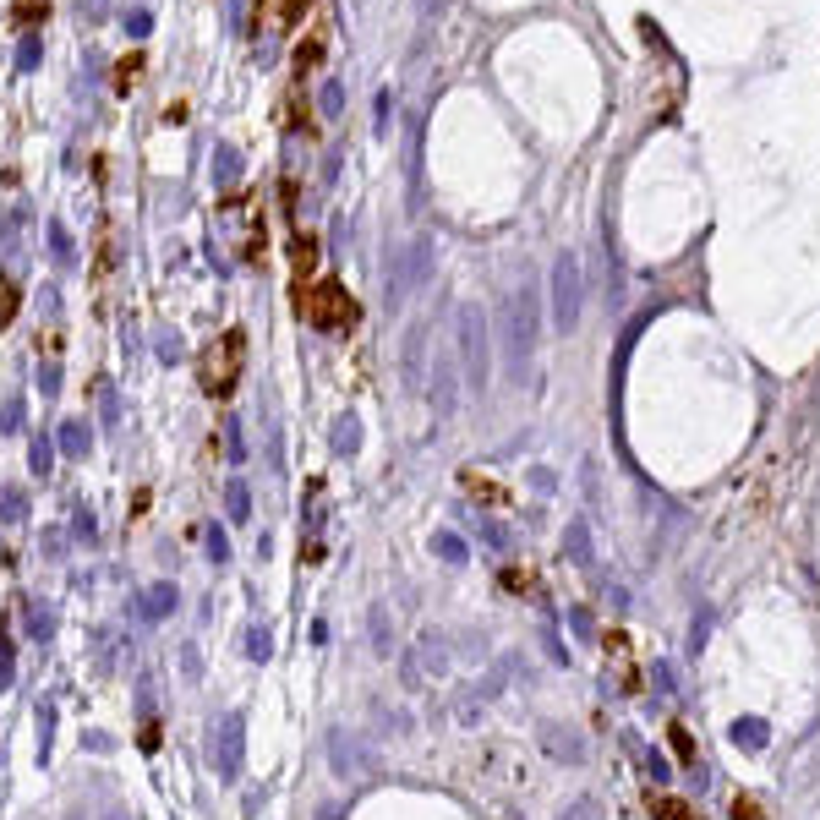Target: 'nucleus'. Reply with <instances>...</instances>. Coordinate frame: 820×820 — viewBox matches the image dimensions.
<instances>
[{
	"mask_svg": "<svg viewBox=\"0 0 820 820\" xmlns=\"http://www.w3.org/2000/svg\"><path fill=\"white\" fill-rule=\"evenodd\" d=\"M301 312H307L312 328H350V323H356V301H350L345 290L334 285V279L312 290V296L301 301Z\"/></svg>",
	"mask_w": 820,
	"mask_h": 820,
	"instance_id": "f257e3e1",
	"label": "nucleus"
},
{
	"mask_svg": "<svg viewBox=\"0 0 820 820\" xmlns=\"http://www.w3.org/2000/svg\"><path fill=\"white\" fill-rule=\"evenodd\" d=\"M241 361H246V339L241 334H225V367H219V356L203 367V389L208 394H230L241 378Z\"/></svg>",
	"mask_w": 820,
	"mask_h": 820,
	"instance_id": "f03ea898",
	"label": "nucleus"
},
{
	"mask_svg": "<svg viewBox=\"0 0 820 820\" xmlns=\"http://www.w3.org/2000/svg\"><path fill=\"white\" fill-rule=\"evenodd\" d=\"M646 810H651V820H706L695 810V804H684V799H673V793H646Z\"/></svg>",
	"mask_w": 820,
	"mask_h": 820,
	"instance_id": "7ed1b4c3",
	"label": "nucleus"
},
{
	"mask_svg": "<svg viewBox=\"0 0 820 820\" xmlns=\"http://www.w3.org/2000/svg\"><path fill=\"white\" fill-rule=\"evenodd\" d=\"M214 181H219V186H236V181H241V154H236L230 143L214 148Z\"/></svg>",
	"mask_w": 820,
	"mask_h": 820,
	"instance_id": "20e7f679",
	"label": "nucleus"
},
{
	"mask_svg": "<svg viewBox=\"0 0 820 820\" xmlns=\"http://www.w3.org/2000/svg\"><path fill=\"white\" fill-rule=\"evenodd\" d=\"M318 110L328 121H339V110H345V82L339 77H323V93H318Z\"/></svg>",
	"mask_w": 820,
	"mask_h": 820,
	"instance_id": "39448f33",
	"label": "nucleus"
},
{
	"mask_svg": "<svg viewBox=\"0 0 820 820\" xmlns=\"http://www.w3.org/2000/svg\"><path fill=\"white\" fill-rule=\"evenodd\" d=\"M667 744H673V755L684 760V766H695V738H689L684 722H667Z\"/></svg>",
	"mask_w": 820,
	"mask_h": 820,
	"instance_id": "423d86ee",
	"label": "nucleus"
},
{
	"mask_svg": "<svg viewBox=\"0 0 820 820\" xmlns=\"http://www.w3.org/2000/svg\"><path fill=\"white\" fill-rule=\"evenodd\" d=\"M39 61H44V44H39V33H28L17 44V72H39Z\"/></svg>",
	"mask_w": 820,
	"mask_h": 820,
	"instance_id": "0eeeda50",
	"label": "nucleus"
},
{
	"mask_svg": "<svg viewBox=\"0 0 820 820\" xmlns=\"http://www.w3.org/2000/svg\"><path fill=\"white\" fill-rule=\"evenodd\" d=\"M728 820H766V810H760V804L749 799V793H738V799L728 804Z\"/></svg>",
	"mask_w": 820,
	"mask_h": 820,
	"instance_id": "6e6552de",
	"label": "nucleus"
},
{
	"mask_svg": "<svg viewBox=\"0 0 820 820\" xmlns=\"http://www.w3.org/2000/svg\"><path fill=\"white\" fill-rule=\"evenodd\" d=\"M558 290H564V318H574V263H558Z\"/></svg>",
	"mask_w": 820,
	"mask_h": 820,
	"instance_id": "1a4fd4ad",
	"label": "nucleus"
},
{
	"mask_svg": "<svg viewBox=\"0 0 820 820\" xmlns=\"http://www.w3.org/2000/svg\"><path fill=\"white\" fill-rule=\"evenodd\" d=\"M148 28H154V11H126V33H132V39H143Z\"/></svg>",
	"mask_w": 820,
	"mask_h": 820,
	"instance_id": "9d476101",
	"label": "nucleus"
},
{
	"mask_svg": "<svg viewBox=\"0 0 820 820\" xmlns=\"http://www.w3.org/2000/svg\"><path fill=\"white\" fill-rule=\"evenodd\" d=\"M104 6H110V0H77L82 17H104Z\"/></svg>",
	"mask_w": 820,
	"mask_h": 820,
	"instance_id": "9b49d317",
	"label": "nucleus"
},
{
	"mask_svg": "<svg viewBox=\"0 0 820 820\" xmlns=\"http://www.w3.org/2000/svg\"><path fill=\"white\" fill-rule=\"evenodd\" d=\"M301 6H307V0H285V17L296 22V17H301Z\"/></svg>",
	"mask_w": 820,
	"mask_h": 820,
	"instance_id": "f8f14e48",
	"label": "nucleus"
}]
</instances>
